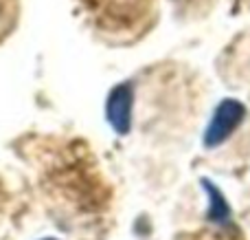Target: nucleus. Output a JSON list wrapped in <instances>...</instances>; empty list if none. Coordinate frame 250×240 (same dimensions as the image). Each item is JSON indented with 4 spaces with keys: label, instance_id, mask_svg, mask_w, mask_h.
Instances as JSON below:
<instances>
[{
    "label": "nucleus",
    "instance_id": "1",
    "mask_svg": "<svg viewBox=\"0 0 250 240\" xmlns=\"http://www.w3.org/2000/svg\"><path fill=\"white\" fill-rule=\"evenodd\" d=\"M242 117H244V106L239 104V101H233V99L222 101L215 117H213V121H211V126H208V130H207V137H204L207 145H215V144H220V141H224L226 137L230 135V130L239 123Z\"/></svg>",
    "mask_w": 250,
    "mask_h": 240
},
{
    "label": "nucleus",
    "instance_id": "2",
    "mask_svg": "<svg viewBox=\"0 0 250 240\" xmlns=\"http://www.w3.org/2000/svg\"><path fill=\"white\" fill-rule=\"evenodd\" d=\"M129 108H132V91H129V86H117L108 99V119L114 126V130L127 132Z\"/></svg>",
    "mask_w": 250,
    "mask_h": 240
},
{
    "label": "nucleus",
    "instance_id": "3",
    "mask_svg": "<svg viewBox=\"0 0 250 240\" xmlns=\"http://www.w3.org/2000/svg\"><path fill=\"white\" fill-rule=\"evenodd\" d=\"M193 240H237L230 232H217V234H202L200 238H193Z\"/></svg>",
    "mask_w": 250,
    "mask_h": 240
}]
</instances>
